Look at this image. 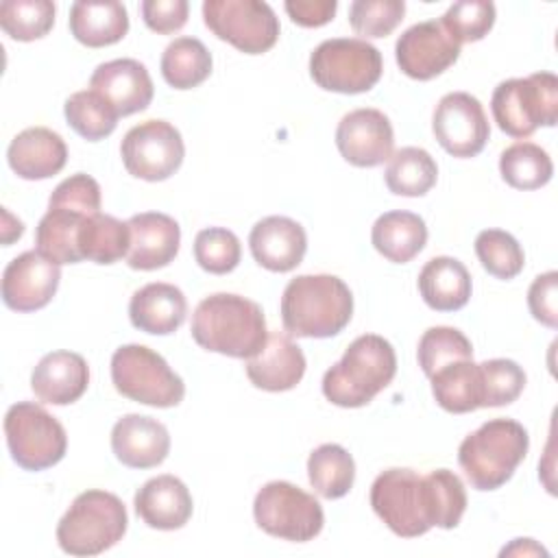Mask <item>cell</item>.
I'll list each match as a JSON object with an SVG mask.
<instances>
[{
	"label": "cell",
	"mask_w": 558,
	"mask_h": 558,
	"mask_svg": "<svg viewBox=\"0 0 558 558\" xmlns=\"http://www.w3.org/2000/svg\"><path fill=\"white\" fill-rule=\"evenodd\" d=\"M192 338L205 351L248 360L268 338L262 307L240 294L216 292L205 296L192 314Z\"/></svg>",
	"instance_id": "1"
},
{
	"label": "cell",
	"mask_w": 558,
	"mask_h": 558,
	"mask_svg": "<svg viewBox=\"0 0 558 558\" xmlns=\"http://www.w3.org/2000/svg\"><path fill=\"white\" fill-rule=\"evenodd\" d=\"M353 314V294L336 275H299L281 296V323L296 338H331Z\"/></svg>",
	"instance_id": "2"
},
{
	"label": "cell",
	"mask_w": 558,
	"mask_h": 558,
	"mask_svg": "<svg viewBox=\"0 0 558 558\" xmlns=\"http://www.w3.org/2000/svg\"><path fill=\"white\" fill-rule=\"evenodd\" d=\"M395 373L392 344L377 333H362L323 375V395L338 408H362L392 381Z\"/></svg>",
	"instance_id": "3"
},
{
	"label": "cell",
	"mask_w": 558,
	"mask_h": 558,
	"mask_svg": "<svg viewBox=\"0 0 558 558\" xmlns=\"http://www.w3.org/2000/svg\"><path fill=\"white\" fill-rule=\"evenodd\" d=\"M527 429L512 418H490L471 432L458 447V464L471 488L495 490L504 486L525 460Z\"/></svg>",
	"instance_id": "4"
},
{
	"label": "cell",
	"mask_w": 558,
	"mask_h": 558,
	"mask_svg": "<svg viewBox=\"0 0 558 558\" xmlns=\"http://www.w3.org/2000/svg\"><path fill=\"white\" fill-rule=\"evenodd\" d=\"M129 525L122 499L107 490L76 495L57 525V543L70 556H98L122 541Z\"/></svg>",
	"instance_id": "5"
},
{
	"label": "cell",
	"mask_w": 558,
	"mask_h": 558,
	"mask_svg": "<svg viewBox=\"0 0 558 558\" xmlns=\"http://www.w3.org/2000/svg\"><path fill=\"white\" fill-rule=\"evenodd\" d=\"M375 514L401 538H416L436 525V504L429 475L414 469H388L371 486Z\"/></svg>",
	"instance_id": "6"
},
{
	"label": "cell",
	"mask_w": 558,
	"mask_h": 558,
	"mask_svg": "<svg viewBox=\"0 0 558 558\" xmlns=\"http://www.w3.org/2000/svg\"><path fill=\"white\" fill-rule=\"evenodd\" d=\"M497 126L517 140L530 137L538 126L558 120V78L551 72H534L525 78L501 81L490 98Z\"/></svg>",
	"instance_id": "7"
},
{
	"label": "cell",
	"mask_w": 558,
	"mask_h": 558,
	"mask_svg": "<svg viewBox=\"0 0 558 558\" xmlns=\"http://www.w3.org/2000/svg\"><path fill=\"white\" fill-rule=\"evenodd\" d=\"M111 381L122 397L153 408H174L185 397L183 379L157 351L144 344L116 349L111 355Z\"/></svg>",
	"instance_id": "8"
},
{
	"label": "cell",
	"mask_w": 558,
	"mask_h": 558,
	"mask_svg": "<svg viewBox=\"0 0 558 558\" xmlns=\"http://www.w3.org/2000/svg\"><path fill=\"white\" fill-rule=\"evenodd\" d=\"M381 72V52L360 37L325 39L310 54V76L318 87L327 92H368L377 85Z\"/></svg>",
	"instance_id": "9"
},
{
	"label": "cell",
	"mask_w": 558,
	"mask_h": 558,
	"mask_svg": "<svg viewBox=\"0 0 558 558\" xmlns=\"http://www.w3.org/2000/svg\"><path fill=\"white\" fill-rule=\"evenodd\" d=\"M4 436L13 462L24 471L50 469L68 449L63 425L33 401H17L7 410Z\"/></svg>",
	"instance_id": "10"
},
{
	"label": "cell",
	"mask_w": 558,
	"mask_h": 558,
	"mask_svg": "<svg viewBox=\"0 0 558 558\" xmlns=\"http://www.w3.org/2000/svg\"><path fill=\"white\" fill-rule=\"evenodd\" d=\"M253 517L259 530L292 543L312 541L325 523L318 499L283 480L268 482L257 490Z\"/></svg>",
	"instance_id": "11"
},
{
	"label": "cell",
	"mask_w": 558,
	"mask_h": 558,
	"mask_svg": "<svg viewBox=\"0 0 558 558\" xmlns=\"http://www.w3.org/2000/svg\"><path fill=\"white\" fill-rule=\"evenodd\" d=\"M205 26L240 52H268L279 39V17L259 0H205Z\"/></svg>",
	"instance_id": "12"
},
{
	"label": "cell",
	"mask_w": 558,
	"mask_h": 558,
	"mask_svg": "<svg viewBox=\"0 0 558 558\" xmlns=\"http://www.w3.org/2000/svg\"><path fill=\"white\" fill-rule=\"evenodd\" d=\"M129 174L144 181H166L183 163L185 146L177 126L166 120H146L126 131L120 144Z\"/></svg>",
	"instance_id": "13"
},
{
	"label": "cell",
	"mask_w": 558,
	"mask_h": 558,
	"mask_svg": "<svg viewBox=\"0 0 558 558\" xmlns=\"http://www.w3.org/2000/svg\"><path fill=\"white\" fill-rule=\"evenodd\" d=\"M432 131L436 142L451 157L460 159L480 155L490 135L482 102L466 92H451L438 100L432 118Z\"/></svg>",
	"instance_id": "14"
},
{
	"label": "cell",
	"mask_w": 558,
	"mask_h": 558,
	"mask_svg": "<svg viewBox=\"0 0 558 558\" xmlns=\"http://www.w3.org/2000/svg\"><path fill=\"white\" fill-rule=\"evenodd\" d=\"M395 57L405 76L429 81L458 61L460 44L445 31L440 20H427L399 35Z\"/></svg>",
	"instance_id": "15"
},
{
	"label": "cell",
	"mask_w": 558,
	"mask_h": 558,
	"mask_svg": "<svg viewBox=\"0 0 558 558\" xmlns=\"http://www.w3.org/2000/svg\"><path fill=\"white\" fill-rule=\"evenodd\" d=\"M340 155L357 168H375L390 159L395 146L392 124L379 109L362 107L342 116L336 129Z\"/></svg>",
	"instance_id": "16"
},
{
	"label": "cell",
	"mask_w": 558,
	"mask_h": 558,
	"mask_svg": "<svg viewBox=\"0 0 558 558\" xmlns=\"http://www.w3.org/2000/svg\"><path fill=\"white\" fill-rule=\"evenodd\" d=\"M59 279V264L37 251H26L2 272V301L13 312H37L52 301Z\"/></svg>",
	"instance_id": "17"
},
{
	"label": "cell",
	"mask_w": 558,
	"mask_h": 558,
	"mask_svg": "<svg viewBox=\"0 0 558 558\" xmlns=\"http://www.w3.org/2000/svg\"><path fill=\"white\" fill-rule=\"evenodd\" d=\"M89 89L98 92L118 111V116L144 111L155 94L146 65L135 59L100 63L89 76Z\"/></svg>",
	"instance_id": "18"
},
{
	"label": "cell",
	"mask_w": 558,
	"mask_h": 558,
	"mask_svg": "<svg viewBox=\"0 0 558 558\" xmlns=\"http://www.w3.org/2000/svg\"><path fill=\"white\" fill-rule=\"evenodd\" d=\"M126 225L131 231L126 264L133 270H157L177 257L181 229L172 216L161 211H144L131 216Z\"/></svg>",
	"instance_id": "19"
},
{
	"label": "cell",
	"mask_w": 558,
	"mask_h": 558,
	"mask_svg": "<svg viewBox=\"0 0 558 558\" xmlns=\"http://www.w3.org/2000/svg\"><path fill=\"white\" fill-rule=\"evenodd\" d=\"M253 259L270 272H290L307 251L305 229L288 216L262 218L248 235Z\"/></svg>",
	"instance_id": "20"
},
{
	"label": "cell",
	"mask_w": 558,
	"mask_h": 558,
	"mask_svg": "<svg viewBox=\"0 0 558 558\" xmlns=\"http://www.w3.org/2000/svg\"><path fill=\"white\" fill-rule=\"evenodd\" d=\"M111 449L129 469H153L168 458L170 434L153 416L124 414L111 429Z\"/></svg>",
	"instance_id": "21"
},
{
	"label": "cell",
	"mask_w": 558,
	"mask_h": 558,
	"mask_svg": "<svg viewBox=\"0 0 558 558\" xmlns=\"http://www.w3.org/2000/svg\"><path fill=\"white\" fill-rule=\"evenodd\" d=\"M305 355L296 342L283 331H272L266 344L246 360V377L255 388L283 392L294 388L305 375Z\"/></svg>",
	"instance_id": "22"
},
{
	"label": "cell",
	"mask_w": 558,
	"mask_h": 558,
	"mask_svg": "<svg viewBox=\"0 0 558 558\" xmlns=\"http://www.w3.org/2000/svg\"><path fill=\"white\" fill-rule=\"evenodd\" d=\"M89 386V366L74 351L46 353L31 375L35 397L52 405H70L78 401Z\"/></svg>",
	"instance_id": "23"
},
{
	"label": "cell",
	"mask_w": 558,
	"mask_h": 558,
	"mask_svg": "<svg viewBox=\"0 0 558 558\" xmlns=\"http://www.w3.org/2000/svg\"><path fill=\"white\" fill-rule=\"evenodd\" d=\"M11 170L26 181H41L59 174L68 161L63 137L46 126L20 131L7 150Z\"/></svg>",
	"instance_id": "24"
},
{
	"label": "cell",
	"mask_w": 558,
	"mask_h": 558,
	"mask_svg": "<svg viewBox=\"0 0 558 558\" xmlns=\"http://www.w3.org/2000/svg\"><path fill=\"white\" fill-rule=\"evenodd\" d=\"M137 517L153 530H179L192 517V495L174 475H157L148 480L133 499Z\"/></svg>",
	"instance_id": "25"
},
{
	"label": "cell",
	"mask_w": 558,
	"mask_h": 558,
	"mask_svg": "<svg viewBox=\"0 0 558 558\" xmlns=\"http://www.w3.org/2000/svg\"><path fill=\"white\" fill-rule=\"evenodd\" d=\"M185 316V294L177 286L163 281L146 283L144 288L135 290L129 303L131 325L153 336L174 333L183 325Z\"/></svg>",
	"instance_id": "26"
},
{
	"label": "cell",
	"mask_w": 558,
	"mask_h": 558,
	"mask_svg": "<svg viewBox=\"0 0 558 558\" xmlns=\"http://www.w3.org/2000/svg\"><path fill=\"white\" fill-rule=\"evenodd\" d=\"M70 33L87 48L118 44L129 33V13L116 0H78L70 7Z\"/></svg>",
	"instance_id": "27"
},
{
	"label": "cell",
	"mask_w": 558,
	"mask_h": 558,
	"mask_svg": "<svg viewBox=\"0 0 558 558\" xmlns=\"http://www.w3.org/2000/svg\"><path fill=\"white\" fill-rule=\"evenodd\" d=\"M471 275L456 257H432L418 272V292L436 312L462 310L471 299Z\"/></svg>",
	"instance_id": "28"
},
{
	"label": "cell",
	"mask_w": 558,
	"mask_h": 558,
	"mask_svg": "<svg viewBox=\"0 0 558 558\" xmlns=\"http://www.w3.org/2000/svg\"><path fill=\"white\" fill-rule=\"evenodd\" d=\"M371 242L388 262L408 264L423 251L427 242V227L418 214L403 209L386 211L375 220Z\"/></svg>",
	"instance_id": "29"
},
{
	"label": "cell",
	"mask_w": 558,
	"mask_h": 558,
	"mask_svg": "<svg viewBox=\"0 0 558 558\" xmlns=\"http://www.w3.org/2000/svg\"><path fill=\"white\" fill-rule=\"evenodd\" d=\"M432 395L436 403L451 414H466L482 408L484 386L480 364L458 360L438 368L432 377Z\"/></svg>",
	"instance_id": "30"
},
{
	"label": "cell",
	"mask_w": 558,
	"mask_h": 558,
	"mask_svg": "<svg viewBox=\"0 0 558 558\" xmlns=\"http://www.w3.org/2000/svg\"><path fill=\"white\" fill-rule=\"evenodd\" d=\"M85 218L89 216L61 207H48L35 229V251L59 266L83 262L78 253V231Z\"/></svg>",
	"instance_id": "31"
},
{
	"label": "cell",
	"mask_w": 558,
	"mask_h": 558,
	"mask_svg": "<svg viewBox=\"0 0 558 558\" xmlns=\"http://www.w3.org/2000/svg\"><path fill=\"white\" fill-rule=\"evenodd\" d=\"M161 76L174 89L198 87L211 74V52L196 37H177L161 54Z\"/></svg>",
	"instance_id": "32"
},
{
	"label": "cell",
	"mask_w": 558,
	"mask_h": 558,
	"mask_svg": "<svg viewBox=\"0 0 558 558\" xmlns=\"http://www.w3.org/2000/svg\"><path fill=\"white\" fill-rule=\"evenodd\" d=\"M438 179L434 157L418 146H405L390 155L384 181L397 196H425Z\"/></svg>",
	"instance_id": "33"
},
{
	"label": "cell",
	"mask_w": 558,
	"mask_h": 558,
	"mask_svg": "<svg viewBox=\"0 0 558 558\" xmlns=\"http://www.w3.org/2000/svg\"><path fill=\"white\" fill-rule=\"evenodd\" d=\"M131 246L129 225L109 216L96 214L85 218L78 231V253L83 259L109 266L126 257Z\"/></svg>",
	"instance_id": "34"
},
{
	"label": "cell",
	"mask_w": 558,
	"mask_h": 558,
	"mask_svg": "<svg viewBox=\"0 0 558 558\" xmlns=\"http://www.w3.org/2000/svg\"><path fill=\"white\" fill-rule=\"evenodd\" d=\"M307 477L320 497L340 499L353 486L355 462L342 445L325 442L310 453Z\"/></svg>",
	"instance_id": "35"
},
{
	"label": "cell",
	"mask_w": 558,
	"mask_h": 558,
	"mask_svg": "<svg viewBox=\"0 0 558 558\" xmlns=\"http://www.w3.org/2000/svg\"><path fill=\"white\" fill-rule=\"evenodd\" d=\"M501 179L514 190H538L551 181L554 163L545 148L532 142H517L499 157Z\"/></svg>",
	"instance_id": "36"
},
{
	"label": "cell",
	"mask_w": 558,
	"mask_h": 558,
	"mask_svg": "<svg viewBox=\"0 0 558 558\" xmlns=\"http://www.w3.org/2000/svg\"><path fill=\"white\" fill-rule=\"evenodd\" d=\"M63 113L74 133H78L87 142H98L111 135L120 118L118 111L94 89L74 92L65 100Z\"/></svg>",
	"instance_id": "37"
},
{
	"label": "cell",
	"mask_w": 558,
	"mask_h": 558,
	"mask_svg": "<svg viewBox=\"0 0 558 558\" xmlns=\"http://www.w3.org/2000/svg\"><path fill=\"white\" fill-rule=\"evenodd\" d=\"M54 11L50 0H4L0 4V26L15 41H35L50 33Z\"/></svg>",
	"instance_id": "38"
},
{
	"label": "cell",
	"mask_w": 558,
	"mask_h": 558,
	"mask_svg": "<svg viewBox=\"0 0 558 558\" xmlns=\"http://www.w3.org/2000/svg\"><path fill=\"white\" fill-rule=\"evenodd\" d=\"M475 255L482 268L497 279H514L525 264V255L514 235L501 229H484L475 238Z\"/></svg>",
	"instance_id": "39"
},
{
	"label": "cell",
	"mask_w": 558,
	"mask_h": 558,
	"mask_svg": "<svg viewBox=\"0 0 558 558\" xmlns=\"http://www.w3.org/2000/svg\"><path fill=\"white\" fill-rule=\"evenodd\" d=\"M418 366L427 377H432L438 368L445 364L458 362V360H473V347L471 340L456 327H429L416 349Z\"/></svg>",
	"instance_id": "40"
},
{
	"label": "cell",
	"mask_w": 558,
	"mask_h": 558,
	"mask_svg": "<svg viewBox=\"0 0 558 558\" xmlns=\"http://www.w3.org/2000/svg\"><path fill=\"white\" fill-rule=\"evenodd\" d=\"M240 240L225 227H207L194 238V259L205 272L227 275L240 264Z\"/></svg>",
	"instance_id": "41"
},
{
	"label": "cell",
	"mask_w": 558,
	"mask_h": 558,
	"mask_svg": "<svg viewBox=\"0 0 558 558\" xmlns=\"http://www.w3.org/2000/svg\"><path fill=\"white\" fill-rule=\"evenodd\" d=\"M440 24L460 46L480 41L495 24V4L488 0L456 2L445 11Z\"/></svg>",
	"instance_id": "42"
},
{
	"label": "cell",
	"mask_w": 558,
	"mask_h": 558,
	"mask_svg": "<svg viewBox=\"0 0 558 558\" xmlns=\"http://www.w3.org/2000/svg\"><path fill=\"white\" fill-rule=\"evenodd\" d=\"M484 401L482 408H499L519 399L525 388V373L514 360L495 357L480 364Z\"/></svg>",
	"instance_id": "43"
},
{
	"label": "cell",
	"mask_w": 558,
	"mask_h": 558,
	"mask_svg": "<svg viewBox=\"0 0 558 558\" xmlns=\"http://www.w3.org/2000/svg\"><path fill=\"white\" fill-rule=\"evenodd\" d=\"M403 0H355L349 7V24L362 37H386L403 20Z\"/></svg>",
	"instance_id": "44"
},
{
	"label": "cell",
	"mask_w": 558,
	"mask_h": 558,
	"mask_svg": "<svg viewBox=\"0 0 558 558\" xmlns=\"http://www.w3.org/2000/svg\"><path fill=\"white\" fill-rule=\"evenodd\" d=\"M100 203H102L100 185L94 177L85 172H76L63 179L48 198V207H61L83 216L100 214Z\"/></svg>",
	"instance_id": "45"
},
{
	"label": "cell",
	"mask_w": 558,
	"mask_h": 558,
	"mask_svg": "<svg viewBox=\"0 0 558 558\" xmlns=\"http://www.w3.org/2000/svg\"><path fill=\"white\" fill-rule=\"evenodd\" d=\"M432 480V488H434V501H436V517L438 523L436 527L442 530H453L464 510H466V490L462 480L449 471V469H436L432 473H427Z\"/></svg>",
	"instance_id": "46"
},
{
	"label": "cell",
	"mask_w": 558,
	"mask_h": 558,
	"mask_svg": "<svg viewBox=\"0 0 558 558\" xmlns=\"http://www.w3.org/2000/svg\"><path fill=\"white\" fill-rule=\"evenodd\" d=\"M530 314L549 329L558 327V272L538 275L527 290Z\"/></svg>",
	"instance_id": "47"
},
{
	"label": "cell",
	"mask_w": 558,
	"mask_h": 558,
	"mask_svg": "<svg viewBox=\"0 0 558 558\" xmlns=\"http://www.w3.org/2000/svg\"><path fill=\"white\" fill-rule=\"evenodd\" d=\"M140 11L144 24L150 31L159 35H170L185 26L190 4L187 0H144L140 4Z\"/></svg>",
	"instance_id": "48"
},
{
	"label": "cell",
	"mask_w": 558,
	"mask_h": 558,
	"mask_svg": "<svg viewBox=\"0 0 558 558\" xmlns=\"http://www.w3.org/2000/svg\"><path fill=\"white\" fill-rule=\"evenodd\" d=\"M283 7L294 24L305 28H318L333 20L338 2L336 0H288Z\"/></svg>",
	"instance_id": "49"
}]
</instances>
